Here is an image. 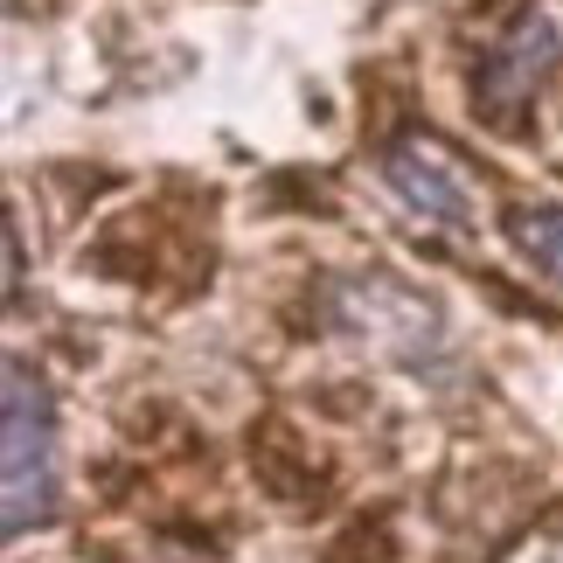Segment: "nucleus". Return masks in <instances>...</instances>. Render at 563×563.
Returning <instances> with one entry per match:
<instances>
[{
	"instance_id": "f257e3e1",
	"label": "nucleus",
	"mask_w": 563,
	"mask_h": 563,
	"mask_svg": "<svg viewBox=\"0 0 563 563\" xmlns=\"http://www.w3.org/2000/svg\"><path fill=\"white\" fill-rule=\"evenodd\" d=\"M0 460H8L0 529L29 536L56 515V404L29 362H8V383H0Z\"/></svg>"
},
{
	"instance_id": "f03ea898",
	"label": "nucleus",
	"mask_w": 563,
	"mask_h": 563,
	"mask_svg": "<svg viewBox=\"0 0 563 563\" xmlns=\"http://www.w3.org/2000/svg\"><path fill=\"white\" fill-rule=\"evenodd\" d=\"M556 70H563V0H529V8L494 35V49L481 56V77H473L481 112L515 119Z\"/></svg>"
},
{
	"instance_id": "7ed1b4c3",
	"label": "nucleus",
	"mask_w": 563,
	"mask_h": 563,
	"mask_svg": "<svg viewBox=\"0 0 563 563\" xmlns=\"http://www.w3.org/2000/svg\"><path fill=\"white\" fill-rule=\"evenodd\" d=\"M328 299H334V320H341V328H355L362 341H376V349H389V355H410V362H418V355L439 349V313H431L418 292H404L397 278H383V272L341 278Z\"/></svg>"
},
{
	"instance_id": "20e7f679",
	"label": "nucleus",
	"mask_w": 563,
	"mask_h": 563,
	"mask_svg": "<svg viewBox=\"0 0 563 563\" xmlns=\"http://www.w3.org/2000/svg\"><path fill=\"white\" fill-rule=\"evenodd\" d=\"M383 175H389L397 202L418 216V223H431V230H473V181L460 175V161H452L439 140L404 133L383 154Z\"/></svg>"
},
{
	"instance_id": "39448f33",
	"label": "nucleus",
	"mask_w": 563,
	"mask_h": 563,
	"mask_svg": "<svg viewBox=\"0 0 563 563\" xmlns=\"http://www.w3.org/2000/svg\"><path fill=\"white\" fill-rule=\"evenodd\" d=\"M508 236H515V251H522L536 272L563 286V202H529V209H515V216H508Z\"/></svg>"
},
{
	"instance_id": "423d86ee",
	"label": "nucleus",
	"mask_w": 563,
	"mask_h": 563,
	"mask_svg": "<svg viewBox=\"0 0 563 563\" xmlns=\"http://www.w3.org/2000/svg\"><path fill=\"white\" fill-rule=\"evenodd\" d=\"M8 292H21V244H14V230H8Z\"/></svg>"
}]
</instances>
